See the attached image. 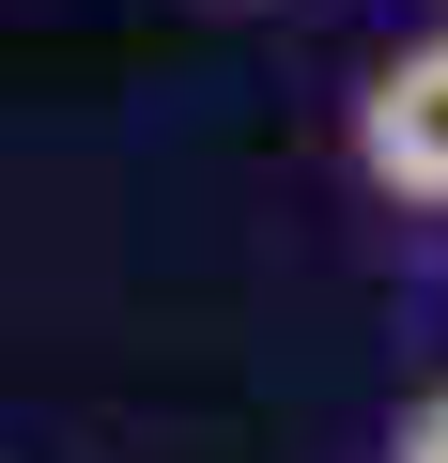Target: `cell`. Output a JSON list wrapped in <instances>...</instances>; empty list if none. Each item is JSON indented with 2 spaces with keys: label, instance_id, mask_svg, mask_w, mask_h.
Listing matches in <instances>:
<instances>
[{
  "label": "cell",
  "instance_id": "obj_2",
  "mask_svg": "<svg viewBox=\"0 0 448 463\" xmlns=\"http://www.w3.org/2000/svg\"><path fill=\"white\" fill-rule=\"evenodd\" d=\"M386 463H448V386H433V402L402 417V448H386Z\"/></svg>",
  "mask_w": 448,
  "mask_h": 463
},
{
  "label": "cell",
  "instance_id": "obj_1",
  "mask_svg": "<svg viewBox=\"0 0 448 463\" xmlns=\"http://www.w3.org/2000/svg\"><path fill=\"white\" fill-rule=\"evenodd\" d=\"M356 170H371V201L448 216V32H417L356 78Z\"/></svg>",
  "mask_w": 448,
  "mask_h": 463
}]
</instances>
